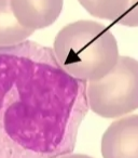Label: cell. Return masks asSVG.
Instances as JSON below:
<instances>
[{"instance_id":"cell-8","label":"cell","mask_w":138,"mask_h":158,"mask_svg":"<svg viewBox=\"0 0 138 158\" xmlns=\"http://www.w3.org/2000/svg\"><path fill=\"white\" fill-rule=\"evenodd\" d=\"M116 23L123 26L138 27V0H129L126 11Z\"/></svg>"},{"instance_id":"cell-7","label":"cell","mask_w":138,"mask_h":158,"mask_svg":"<svg viewBox=\"0 0 138 158\" xmlns=\"http://www.w3.org/2000/svg\"><path fill=\"white\" fill-rule=\"evenodd\" d=\"M79 2L94 18L116 22L125 13L129 0H79Z\"/></svg>"},{"instance_id":"cell-6","label":"cell","mask_w":138,"mask_h":158,"mask_svg":"<svg viewBox=\"0 0 138 158\" xmlns=\"http://www.w3.org/2000/svg\"><path fill=\"white\" fill-rule=\"evenodd\" d=\"M33 33L34 31L22 26L16 20L10 0H0V48L22 44Z\"/></svg>"},{"instance_id":"cell-3","label":"cell","mask_w":138,"mask_h":158,"mask_svg":"<svg viewBox=\"0 0 138 158\" xmlns=\"http://www.w3.org/2000/svg\"><path fill=\"white\" fill-rule=\"evenodd\" d=\"M89 107L104 118H116L138 108V61L119 56L103 78L86 86Z\"/></svg>"},{"instance_id":"cell-2","label":"cell","mask_w":138,"mask_h":158,"mask_svg":"<svg viewBox=\"0 0 138 158\" xmlns=\"http://www.w3.org/2000/svg\"><path fill=\"white\" fill-rule=\"evenodd\" d=\"M53 49L61 68L85 82L106 76L119 59L116 37L95 21L81 20L66 25L55 37Z\"/></svg>"},{"instance_id":"cell-9","label":"cell","mask_w":138,"mask_h":158,"mask_svg":"<svg viewBox=\"0 0 138 158\" xmlns=\"http://www.w3.org/2000/svg\"><path fill=\"white\" fill-rule=\"evenodd\" d=\"M57 158H93L91 156L83 155V154H66V155L58 156Z\"/></svg>"},{"instance_id":"cell-5","label":"cell","mask_w":138,"mask_h":158,"mask_svg":"<svg viewBox=\"0 0 138 158\" xmlns=\"http://www.w3.org/2000/svg\"><path fill=\"white\" fill-rule=\"evenodd\" d=\"M16 20L35 31L52 25L63 10L64 0H10Z\"/></svg>"},{"instance_id":"cell-1","label":"cell","mask_w":138,"mask_h":158,"mask_svg":"<svg viewBox=\"0 0 138 158\" xmlns=\"http://www.w3.org/2000/svg\"><path fill=\"white\" fill-rule=\"evenodd\" d=\"M86 82L33 41L0 48V158L70 154L88 112Z\"/></svg>"},{"instance_id":"cell-4","label":"cell","mask_w":138,"mask_h":158,"mask_svg":"<svg viewBox=\"0 0 138 158\" xmlns=\"http://www.w3.org/2000/svg\"><path fill=\"white\" fill-rule=\"evenodd\" d=\"M104 158H138V115L113 121L101 139Z\"/></svg>"}]
</instances>
